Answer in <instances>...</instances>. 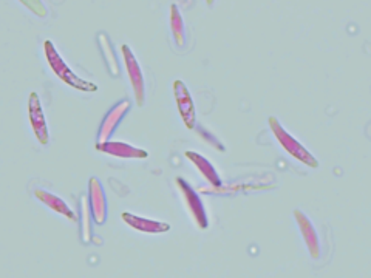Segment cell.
Here are the masks:
<instances>
[{"label":"cell","mask_w":371,"mask_h":278,"mask_svg":"<svg viewBox=\"0 0 371 278\" xmlns=\"http://www.w3.org/2000/svg\"><path fill=\"white\" fill-rule=\"evenodd\" d=\"M121 53L124 56V64H126L130 82H132L133 93H135V97H136V104H138V106L141 107L144 104V79H142V73H141L140 64H138V60H136V58L133 56L132 50H130L127 45L121 47Z\"/></svg>","instance_id":"obj_5"},{"label":"cell","mask_w":371,"mask_h":278,"mask_svg":"<svg viewBox=\"0 0 371 278\" xmlns=\"http://www.w3.org/2000/svg\"><path fill=\"white\" fill-rule=\"evenodd\" d=\"M175 183L183 195L184 204L186 207H188L192 220H194L195 224L200 229H208V217H206L201 198L190 189V186L186 183L183 178H176Z\"/></svg>","instance_id":"obj_3"},{"label":"cell","mask_w":371,"mask_h":278,"mask_svg":"<svg viewBox=\"0 0 371 278\" xmlns=\"http://www.w3.org/2000/svg\"><path fill=\"white\" fill-rule=\"evenodd\" d=\"M96 150L107 153V155H113L118 158H147V152L142 149H136L132 147L129 144H122V142H106V144H96Z\"/></svg>","instance_id":"obj_11"},{"label":"cell","mask_w":371,"mask_h":278,"mask_svg":"<svg viewBox=\"0 0 371 278\" xmlns=\"http://www.w3.org/2000/svg\"><path fill=\"white\" fill-rule=\"evenodd\" d=\"M44 51H45L48 65H50L54 74H56L62 82H65L67 85L73 87L74 90H79V92H90V93L98 92V85H96V83L79 78L78 74H74V72H72V70L68 68L65 60L60 58L56 50H54V45L51 44V40H45Z\"/></svg>","instance_id":"obj_1"},{"label":"cell","mask_w":371,"mask_h":278,"mask_svg":"<svg viewBox=\"0 0 371 278\" xmlns=\"http://www.w3.org/2000/svg\"><path fill=\"white\" fill-rule=\"evenodd\" d=\"M270 127L272 130V133L276 135L277 141L280 142L281 147H283L288 153H290L291 156H294L295 159H299V161L304 163L305 165L311 167V169H318V167H319L318 159H315L311 155V153H309L304 147V145L295 141V139L290 133H288V131H285V129L281 127L276 117H272V116L270 117Z\"/></svg>","instance_id":"obj_2"},{"label":"cell","mask_w":371,"mask_h":278,"mask_svg":"<svg viewBox=\"0 0 371 278\" xmlns=\"http://www.w3.org/2000/svg\"><path fill=\"white\" fill-rule=\"evenodd\" d=\"M184 156L189 159V161L195 165V169L201 173V177L211 183L212 186H220L222 184V179H220L218 173L215 172L214 165H212L208 159L203 158L201 155H198L195 152H186Z\"/></svg>","instance_id":"obj_12"},{"label":"cell","mask_w":371,"mask_h":278,"mask_svg":"<svg viewBox=\"0 0 371 278\" xmlns=\"http://www.w3.org/2000/svg\"><path fill=\"white\" fill-rule=\"evenodd\" d=\"M81 211H82V241L90 243V212H88L87 197L81 198Z\"/></svg>","instance_id":"obj_16"},{"label":"cell","mask_w":371,"mask_h":278,"mask_svg":"<svg viewBox=\"0 0 371 278\" xmlns=\"http://www.w3.org/2000/svg\"><path fill=\"white\" fill-rule=\"evenodd\" d=\"M294 218L297 220V224L300 227L302 235H304V240L306 243L309 254H311L313 259H319V255H320L319 238H318V234H315L314 226L311 224V221H309L300 211H294Z\"/></svg>","instance_id":"obj_9"},{"label":"cell","mask_w":371,"mask_h":278,"mask_svg":"<svg viewBox=\"0 0 371 278\" xmlns=\"http://www.w3.org/2000/svg\"><path fill=\"white\" fill-rule=\"evenodd\" d=\"M130 108V102L129 101H121L118 106H115L112 110L108 111L106 120L102 121L101 130H99V136H98V144H106L108 142V139L112 138L113 131L118 127L119 121L124 117V115L127 113Z\"/></svg>","instance_id":"obj_7"},{"label":"cell","mask_w":371,"mask_h":278,"mask_svg":"<svg viewBox=\"0 0 371 278\" xmlns=\"http://www.w3.org/2000/svg\"><path fill=\"white\" fill-rule=\"evenodd\" d=\"M122 220H124V222H127V226H130L132 229H136V231H140V232L163 234V232H167L170 229V226L167 224V222L146 220V218L136 217V215L129 213V212L122 213Z\"/></svg>","instance_id":"obj_10"},{"label":"cell","mask_w":371,"mask_h":278,"mask_svg":"<svg viewBox=\"0 0 371 278\" xmlns=\"http://www.w3.org/2000/svg\"><path fill=\"white\" fill-rule=\"evenodd\" d=\"M98 42H99V47L102 50V56H104L110 74H113L115 78H118V76L121 74L119 65H118V60H116V56L113 53V48H112V44H110L107 34H104V33L98 34Z\"/></svg>","instance_id":"obj_14"},{"label":"cell","mask_w":371,"mask_h":278,"mask_svg":"<svg viewBox=\"0 0 371 278\" xmlns=\"http://www.w3.org/2000/svg\"><path fill=\"white\" fill-rule=\"evenodd\" d=\"M88 192H90V207L96 224H104L107 218V201L104 189H102L101 183L96 178L90 179Z\"/></svg>","instance_id":"obj_8"},{"label":"cell","mask_w":371,"mask_h":278,"mask_svg":"<svg viewBox=\"0 0 371 278\" xmlns=\"http://www.w3.org/2000/svg\"><path fill=\"white\" fill-rule=\"evenodd\" d=\"M174 96H175L176 107H178V111H180V116L184 125L189 130H192L195 127V122H197L195 107H194V102H192V97H190L188 87H186L181 81L174 82Z\"/></svg>","instance_id":"obj_4"},{"label":"cell","mask_w":371,"mask_h":278,"mask_svg":"<svg viewBox=\"0 0 371 278\" xmlns=\"http://www.w3.org/2000/svg\"><path fill=\"white\" fill-rule=\"evenodd\" d=\"M34 197H36L40 203H44L47 207H50L51 211L64 215V217H67L68 220H72V221L78 220V215L74 213L72 208L65 204V201H62L59 197H54V195L48 193L45 190H40V189L34 190Z\"/></svg>","instance_id":"obj_13"},{"label":"cell","mask_w":371,"mask_h":278,"mask_svg":"<svg viewBox=\"0 0 371 278\" xmlns=\"http://www.w3.org/2000/svg\"><path fill=\"white\" fill-rule=\"evenodd\" d=\"M28 115H30V122L34 131V136H36V139L40 144H48L50 135H48L45 116L42 111V106H40L39 96L34 92L30 95V99H28Z\"/></svg>","instance_id":"obj_6"},{"label":"cell","mask_w":371,"mask_h":278,"mask_svg":"<svg viewBox=\"0 0 371 278\" xmlns=\"http://www.w3.org/2000/svg\"><path fill=\"white\" fill-rule=\"evenodd\" d=\"M170 28H172V34H174L176 44L183 47L184 45V25H183L181 14L180 11H178L175 5L170 6Z\"/></svg>","instance_id":"obj_15"}]
</instances>
